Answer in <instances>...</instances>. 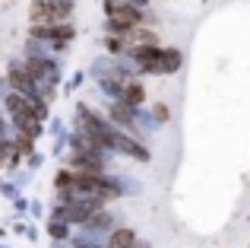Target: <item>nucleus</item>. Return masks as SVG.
Segmentation results:
<instances>
[{
  "label": "nucleus",
  "instance_id": "f257e3e1",
  "mask_svg": "<svg viewBox=\"0 0 250 248\" xmlns=\"http://www.w3.org/2000/svg\"><path fill=\"white\" fill-rule=\"evenodd\" d=\"M136 61L146 70H152V74H171V70H177V64H181V54H177V51H168V48H155V45H143V48L136 51Z\"/></svg>",
  "mask_w": 250,
  "mask_h": 248
},
{
  "label": "nucleus",
  "instance_id": "f03ea898",
  "mask_svg": "<svg viewBox=\"0 0 250 248\" xmlns=\"http://www.w3.org/2000/svg\"><path fill=\"white\" fill-rule=\"evenodd\" d=\"M73 13V0H32V23L35 25H48V23H63Z\"/></svg>",
  "mask_w": 250,
  "mask_h": 248
},
{
  "label": "nucleus",
  "instance_id": "7ed1b4c3",
  "mask_svg": "<svg viewBox=\"0 0 250 248\" xmlns=\"http://www.w3.org/2000/svg\"><path fill=\"white\" fill-rule=\"evenodd\" d=\"M104 13H108L111 25H114V29H121V32L140 29L143 19H146L133 3H127V0H104Z\"/></svg>",
  "mask_w": 250,
  "mask_h": 248
},
{
  "label": "nucleus",
  "instance_id": "20e7f679",
  "mask_svg": "<svg viewBox=\"0 0 250 248\" xmlns=\"http://www.w3.org/2000/svg\"><path fill=\"white\" fill-rule=\"evenodd\" d=\"M6 105H10V112H13V118H16L19 127H25L29 134H35V130H38V112H32V108L19 99V96H10V99H6Z\"/></svg>",
  "mask_w": 250,
  "mask_h": 248
},
{
  "label": "nucleus",
  "instance_id": "39448f33",
  "mask_svg": "<svg viewBox=\"0 0 250 248\" xmlns=\"http://www.w3.org/2000/svg\"><path fill=\"white\" fill-rule=\"evenodd\" d=\"M32 35L38 38H51V42H67V38H73V25H57V23H48V25H35L32 29Z\"/></svg>",
  "mask_w": 250,
  "mask_h": 248
},
{
  "label": "nucleus",
  "instance_id": "423d86ee",
  "mask_svg": "<svg viewBox=\"0 0 250 248\" xmlns=\"http://www.w3.org/2000/svg\"><path fill=\"white\" fill-rule=\"evenodd\" d=\"M124 102H130V105H136V102H143V86H136V83H130V86H124Z\"/></svg>",
  "mask_w": 250,
  "mask_h": 248
},
{
  "label": "nucleus",
  "instance_id": "0eeeda50",
  "mask_svg": "<svg viewBox=\"0 0 250 248\" xmlns=\"http://www.w3.org/2000/svg\"><path fill=\"white\" fill-rule=\"evenodd\" d=\"M133 245V232L124 229V232H114V239H111V248H130Z\"/></svg>",
  "mask_w": 250,
  "mask_h": 248
}]
</instances>
